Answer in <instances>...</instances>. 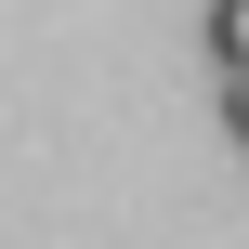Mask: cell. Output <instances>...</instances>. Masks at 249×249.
<instances>
[{"instance_id": "6da1fadb", "label": "cell", "mask_w": 249, "mask_h": 249, "mask_svg": "<svg viewBox=\"0 0 249 249\" xmlns=\"http://www.w3.org/2000/svg\"><path fill=\"white\" fill-rule=\"evenodd\" d=\"M210 66H249V0H210Z\"/></svg>"}, {"instance_id": "7a4b0ae2", "label": "cell", "mask_w": 249, "mask_h": 249, "mask_svg": "<svg viewBox=\"0 0 249 249\" xmlns=\"http://www.w3.org/2000/svg\"><path fill=\"white\" fill-rule=\"evenodd\" d=\"M210 79H223V131L249 144V66H210Z\"/></svg>"}]
</instances>
